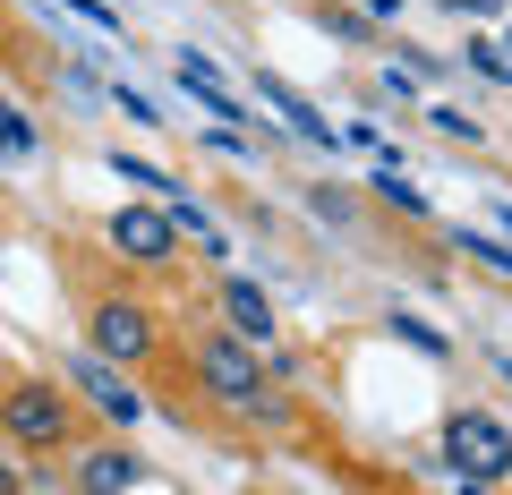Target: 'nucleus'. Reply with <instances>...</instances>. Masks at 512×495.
<instances>
[{
	"label": "nucleus",
	"instance_id": "9b49d317",
	"mask_svg": "<svg viewBox=\"0 0 512 495\" xmlns=\"http://www.w3.org/2000/svg\"><path fill=\"white\" fill-rule=\"evenodd\" d=\"M470 69L495 77V86H512V43H470Z\"/></svg>",
	"mask_w": 512,
	"mask_h": 495
},
{
	"label": "nucleus",
	"instance_id": "f3484780",
	"mask_svg": "<svg viewBox=\"0 0 512 495\" xmlns=\"http://www.w3.org/2000/svg\"><path fill=\"white\" fill-rule=\"evenodd\" d=\"M436 129H444V137H461V146H470V137H478V120H470V111H453V103H444V111H436Z\"/></svg>",
	"mask_w": 512,
	"mask_h": 495
},
{
	"label": "nucleus",
	"instance_id": "39448f33",
	"mask_svg": "<svg viewBox=\"0 0 512 495\" xmlns=\"http://www.w3.org/2000/svg\"><path fill=\"white\" fill-rule=\"evenodd\" d=\"M146 342H154L146 308H120V299H111V308L94 316V350H111V359H146Z\"/></svg>",
	"mask_w": 512,
	"mask_h": 495
},
{
	"label": "nucleus",
	"instance_id": "4468645a",
	"mask_svg": "<svg viewBox=\"0 0 512 495\" xmlns=\"http://www.w3.org/2000/svg\"><path fill=\"white\" fill-rule=\"evenodd\" d=\"M393 333H402L410 350H427V359H436V350H444V333H436V325H419V316H393Z\"/></svg>",
	"mask_w": 512,
	"mask_h": 495
},
{
	"label": "nucleus",
	"instance_id": "dca6fc26",
	"mask_svg": "<svg viewBox=\"0 0 512 495\" xmlns=\"http://www.w3.org/2000/svg\"><path fill=\"white\" fill-rule=\"evenodd\" d=\"M376 188H384L393 205H402V214H427V197H419V188H402V180H393V163H384V180H376Z\"/></svg>",
	"mask_w": 512,
	"mask_h": 495
},
{
	"label": "nucleus",
	"instance_id": "20e7f679",
	"mask_svg": "<svg viewBox=\"0 0 512 495\" xmlns=\"http://www.w3.org/2000/svg\"><path fill=\"white\" fill-rule=\"evenodd\" d=\"M197 376H205V393H214V402H256V359H248V350H231V342L205 350Z\"/></svg>",
	"mask_w": 512,
	"mask_h": 495
},
{
	"label": "nucleus",
	"instance_id": "f8f14e48",
	"mask_svg": "<svg viewBox=\"0 0 512 495\" xmlns=\"http://www.w3.org/2000/svg\"><path fill=\"white\" fill-rule=\"evenodd\" d=\"M461 257H487L495 274H512V239H487V231H461Z\"/></svg>",
	"mask_w": 512,
	"mask_h": 495
},
{
	"label": "nucleus",
	"instance_id": "0eeeda50",
	"mask_svg": "<svg viewBox=\"0 0 512 495\" xmlns=\"http://www.w3.org/2000/svg\"><path fill=\"white\" fill-rule=\"evenodd\" d=\"M180 86H188V94H197V103H205V120H239V94L222 86V77L205 69L197 52H180Z\"/></svg>",
	"mask_w": 512,
	"mask_h": 495
},
{
	"label": "nucleus",
	"instance_id": "6e6552de",
	"mask_svg": "<svg viewBox=\"0 0 512 495\" xmlns=\"http://www.w3.org/2000/svg\"><path fill=\"white\" fill-rule=\"evenodd\" d=\"M77 385L94 393V410H103V419H137V410H146L137 393L120 385V376H111V367H94V359H77Z\"/></svg>",
	"mask_w": 512,
	"mask_h": 495
},
{
	"label": "nucleus",
	"instance_id": "423d86ee",
	"mask_svg": "<svg viewBox=\"0 0 512 495\" xmlns=\"http://www.w3.org/2000/svg\"><path fill=\"white\" fill-rule=\"evenodd\" d=\"M256 94H265V103H274L282 120H291V137H316V146H333V129L316 120V103H308V94H291L282 77H256Z\"/></svg>",
	"mask_w": 512,
	"mask_h": 495
},
{
	"label": "nucleus",
	"instance_id": "7ed1b4c3",
	"mask_svg": "<svg viewBox=\"0 0 512 495\" xmlns=\"http://www.w3.org/2000/svg\"><path fill=\"white\" fill-rule=\"evenodd\" d=\"M0 419H9V436H18V444H60L69 410H60L52 385H26V393H9V402H0Z\"/></svg>",
	"mask_w": 512,
	"mask_h": 495
},
{
	"label": "nucleus",
	"instance_id": "1a4fd4ad",
	"mask_svg": "<svg viewBox=\"0 0 512 495\" xmlns=\"http://www.w3.org/2000/svg\"><path fill=\"white\" fill-rule=\"evenodd\" d=\"M222 308H231V333H239V342H265V333H274V308H265V291H256V282H231V291H222Z\"/></svg>",
	"mask_w": 512,
	"mask_h": 495
},
{
	"label": "nucleus",
	"instance_id": "9d476101",
	"mask_svg": "<svg viewBox=\"0 0 512 495\" xmlns=\"http://www.w3.org/2000/svg\"><path fill=\"white\" fill-rule=\"evenodd\" d=\"M86 487H137V461H128V453H94L86 461Z\"/></svg>",
	"mask_w": 512,
	"mask_h": 495
},
{
	"label": "nucleus",
	"instance_id": "f257e3e1",
	"mask_svg": "<svg viewBox=\"0 0 512 495\" xmlns=\"http://www.w3.org/2000/svg\"><path fill=\"white\" fill-rule=\"evenodd\" d=\"M444 461H453L461 478H478V487H495V478H512V427L461 410V419L444 427Z\"/></svg>",
	"mask_w": 512,
	"mask_h": 495
},
{
	"label": "nucleus",
	"instance_id": "ddd939ff",
	"mask_svg": "<svg viewBox=\"0 0 512 495\" xmlns=\"http://www.w3.org/2000/svg\"><path fill=\"white\" fill-rule=\"evenodd\" d=\"M0 154H35V129H26L9 103H0Z\"/></svg>",
	"mask_w": 512,
	"mask_h": 495
},
{
	"label": "nucleus",
	"instance_id": "a211bd4d",
	"mask_svg": "<svg viewBox=\"0 0 512 495\" xmlns=\"http://www.w3.org/2000/svg\"><path fill=\"white\" fill-rule=\"evenodd\" d=\"M453 9H504V0H453Z\"/></svg>",
	"mask_w": 512,
	"mask_h": 495
},
{
	"label": "nucleus",
	"instance_id": "f03ea898",
	"mask_svg": "<svg viewBox=\"0 0 512 495\" xmlns=\"http://www.w3.org/2000/svg\"><path fill=\"white\" fill-rule=\"evenodd\" d=\"M171 239H180V222L154 214V205H120V214H111V248H128L137 265H163Z\"/></svg>",
	"mask_w": 512,
	"mask_h": 495
},
{
	"label": "nucleus",
	"instance_id": "2eb2a0df",
	"mask_svg": "<svg viewBox=\"0 0 512 495\" xmlns=\"http://www.w3.org/2000/svg\"><path fill=\"white\" fill-rule=\"evenodd\" d=\"M111 171H120L128 188H163V197H171V180H163V171H154V163H137V154H120V163H111Z\"/></svg>",
	"mask_w": 512,
	"mask_h": 495
}]
</instances>
